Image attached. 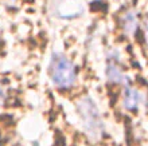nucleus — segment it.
I'll return each instance as SVG.
<instances>
[{
    "instance_id": "f257e3e1",
    "label": "nucleus",
    "mask_w": 148,
    "mask_h": 146,
    "mask_svg": "<svg viewBox=\"0 0 148 146\" xmlns=\"http://www.w3.org/2000/svg\"><path fill=\"white\" fill-rule=\"evenodd\" d=\"M77 109L86 134L93 139H100L102 135V130H104V125H102L101 115H100L96 103L89 96H84L78 101Z\"/></svg>"
},
{
    "instance_id": "f03ea898",
    "label": "nucleus",
    "mask_w": 148,
    "mask_h": 146,
    "mask_svg": "<svg viewBox=\"0 0 148 146\" xmlns=\"http://www.w3.org/2000/svg\"><path fill=\"white\" fill-rule=\"evenodd\" d=\"M50 74L53 83L58 88H70L75 83V67L73 62L63 54H53L50 62Z\"/></svg>"
},
{
    "instance_id": "7ed1b4c3",
    "label": "nucleus",
    "mask_w": 148,
    "mask_h": 146,
    "mask_svg": "<svg viewBox=\"0 0 148 146\" xmlns=\"http://www.w3.org/2000/svg\"><path fill=\"white\" fill-rule=\"evenodd\" d=\"M85 10L84 0H55L54 12L62 19H74Z\"/></svg>"
},
{
    "instance_id": "20e7f679",
    "label": "nucleus",
    "mask_w": 148,
    "mask_h": 146,
    "mask_svg": "<svg viewBox=\"0 0 148 146\" xmlns=\"http://www.w3.org/2000/svg\"><path fill=\"white\" fill-rule=\"evenodd\" d=\"M140 103V94L135 87H128L124 91V106L127 110H136Z\"/></svg>"
},
{
    "instance_id": "39448f33",
    "label": "nucleus",
    "mask_w": 148,
    "mask_h": 146,
    "mask_svg": "<svg viewBox=\"0 0 148 146\" xmlns=\"http://www.w3.org/2000/svg\"><path fill=\"white\" fill-rule=\"evenodd\" d=\"M121 27L127 35H133L137 30V18L133 11H127L124 15L121 16Z\"/></svg>"
},
{
    "instance_id": "423d86ee",
    "label": "nucleus",
    "mask_w": 148,
    "mask_h": 146,
    "mask_svg": "<svg viewBox=\"0 0 148 146\" xmlns=\"http://www.w3.org/2000/svg\"><path fill=\"white\" fill-rule=\"evenodd\" d=\"M106 77H108V81L113 82V83H123L124 82V74L114 62H109L106 66Z\"/></svg>"
},
{
    "instance_id": "0eeeda50",
    "label": "nucleus",
    "mask_w": 148,
    "mask_h": 146,
    "mask_svg": "<svg viewBox=\"0 0 148 146\" xmlns=\"http://www.w3.org/2000/svg\"><path fill=\"white\" fill-rule=\"evenodd\" d=\"M4 101H5V94H4L3 88L0 87V105H3V103H4Z\"/></svg>"
},
{
    "instance_id": "6e6552de",
    "label": "nucleus",
    "mask_w": 148,
    "mask_h": 146,
    "mask_svg": "<svg viewBox=\"0 0 148 146\" xmlns=\"http://www.w3.org/2000/svg\"><path fill=\"white\" fill-rule=\"evenodd\" d=\"M144 35H145V42L148 46V22H145V27H144Z\"/></svg>"
}]
</instances>
